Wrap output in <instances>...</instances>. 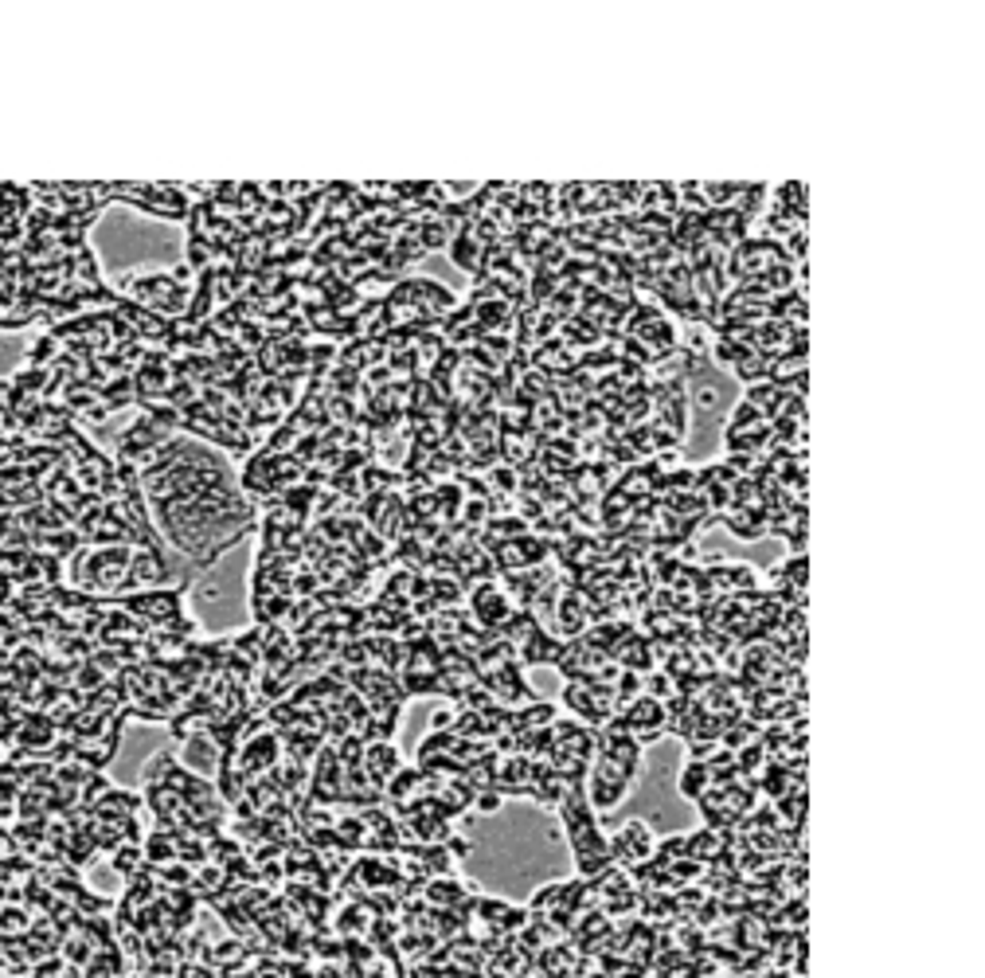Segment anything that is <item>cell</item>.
I'll return each mask as SVG.
<instances>
[{"label":"cell","mask_w":985,"mask_h":978,"mask_svg":"<svg viewBox=\"0 0 985 978\" xmlns=\"http://www.w3.org/2000/svg\"><path fill=\"white\" fill-rule=\"evenodd\" d=\"M724 525H728V532L739 536V541H759V536H767V517H762V509H728Z\"/></svg>","instance_id":"cell-1"},{"label":"cell","mask_w":985,"mask_h":978,"mask_svg":"<svg viewBox=\"0 0 985 978\" xmlns=\"http://www.w3.org/2000/svg\"><path fill=\"white\" fill-rule=\"evenodd\" d=\"M560 646H563L560 638H551V635H544V630H536V635L520 646V661H524V666H536V661H540V666H556V661H560Z\"/></svg>","instance_id":"cell-2"},{"label":"cell","mask_w":985,"mask_h":978,"mask_svg":"<svg viewBox=\"0 0 985 978\" xmlns=\"http://www.w3.org/2000/svg\"><path fill=\"white\" fill-rule=\"evenodd\" d=\"M676 787H681V794L688 798V803H697V798L712 787V779H707V767L704 763H685L681 771V779H676Z\"/></svg>","instance_id":"cell-3"},{"label":"cell","mask_w":985,"mask_h":978,"mask_svg":"<svg viewBox=\"0 0 985 978\" xmlns=\"http://www.w3.org/2000/svg\"><path fill=\"white\" fill-rule=\"evenodd\" d=\"M501 791L497 787H485V791H474V806L481 810V815H497V810H501Z\"/></svg>","instance_id":"cell-4"},{"label":"cell","mask_w":985,"mask_h":978,"mask_svg":"<svg viewBox=\"0 0 985 978\" xmlns=\"http://www.w3.org/2000/svg\"><path fill=\"white\" fill-rule=\"evenodd\" d=\"M430 900L435 904H457V880H430Z\"/></svg>","instance_id":"cell-5"},{"label":"cell","mask_w":985,"mask_h":978,"mask_svg":"<svg viewBox=\"0 0 985 978\" xmlns=\"http://www.w3.org/2000/svg\"><path fill=\"white\" fill-rule=\"evenodd\" d=\"M692 399H697V407H716L719 404V384H700V392Z\"/></svg>","instance_id":"cell-6"},{"label":"cell","mask_w":985,"mask_h":978,"mask_svg":"<svg viewBox=\"0 0 985 978\" xmlns=\"http://www.w3.org/2000/svg\"><path fill=\"white\" fill-rule=\"evenodd\" d=\"M430 724H435V732H442V728H446V732H454L457 712H454V709H438V712H435V720H430Z\"/></svg>","instance_id":"cell-7"},{"label":"cell","mask_w":985,"mask_h":978,"mask_svg":"<svg viewBox=\"0 0 985 978\" xmlns=\"http://www.w3.org/2000/svg\"><path fill=\"white\" fill-rule=\"evenodd\" d=\"M493 481H497V489H517V474L512 470H493Z\"/></svg>","instance_id":"cell-8"}]
</instances>
